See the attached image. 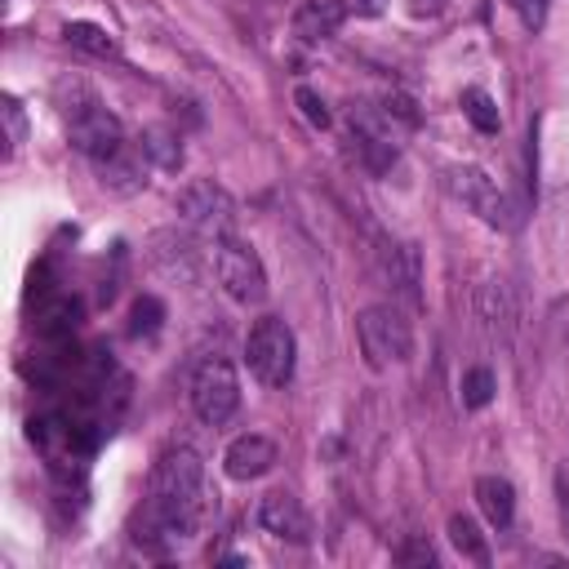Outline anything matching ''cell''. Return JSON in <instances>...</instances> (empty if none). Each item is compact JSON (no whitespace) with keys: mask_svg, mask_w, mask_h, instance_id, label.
Returning <instances> with one entry per match:
<instances>
[{"mask_svg":"<svg viewBox=\"0 0 569 569\" xmlns=\"http://www.w3.org/2000/svg\"><path fill=\"white\" fill-rule=\"evenodd\" d=\"M204 507H209V498H204V462H200L196 449L178 445L156 462L151 489H147L142 507L133 511L129 533H133V542L142 551L169 556L178 542L196 538V529L204 520Z\"/></svg>","mask_w":569,"mask_h":569,"instance_id":"cell-1","label":"cell"},{"mask_svg":"<svg viewBox=\"0 0 569 569\" xmlns=\"http://www.w3.org/2000/svg\"><path fill=\"white\" fill-rule=\"evenodd\" d=\"M62 116H67V138H71V147H76L80 156H89L93 164H102V160H111V156H120V151L129 147V142H124V129H120V120H116V111H107L84 84H80V98L62 107Z\"/></svg>","mask_w":569,"mask_h":569,"instance_id":"cell-2","label":"cell"},{"mask_svg":"<svg viewBox=\"0 0 569 569\" xmlns=\"http://www.w3.org/2000/svg\"><path fill=\"white\" fill-rule=\"evenodd\" d=\"M293 360H298V342L293 329L280 316H258L244 333V365L262 387H284L293 378Z\"/></svg>","mask_w":569,"mask_h":569,"instance_id":"cell-3","label":"cell"},{"mask_svg":"<svg viewBox=\"0 0 569 569\" xmlns=\"http://www.w3.org/2000/svg\"><path fill=\"white\" fill-rule=\"evenodd\" d=\"M356 338H360L369 369H391L413 356V325L387 302H373L356 316Z\"/></svg>","mask_w":569,"mask_h":569,"instance_id":"cell-4","label":"cell"},{"mask_svg":"<svg viewBox=\"0 0 569 569\" xmlns=\"http://www.w3.org/2000/svg\"><path fill=\"white\" fill-rule=\"evenodd\" d=\"M445 187H449L453 200H462L480 222H489L498 231H511L520 222V209L511 204V196L485 169H476V164H449L445 169Z\"/></svg>","mask_w":569,"mask_h":569,"instance_id":"cell-5","label":"cell"},{"mask_svg":"<svg viewBox=\"0 0 569 569\" xmlns=\"http://www.w3.org/2000/svg\"><path fill=\"white\" fill-rule=\"evenodd\" d=\"M213 271H218V284H222V293L231 302L258 307L267 298V267H262L253 244H244L236 236H222L213 244Z\"/></svg>","mask_w":569,"mask_h":569,"instance_id":"cell-6","label":"cell"},{"mask_svg":"<svg viewBox=\"0 0 569 569\" xmlns=\"http://www.w3.org/2000/svg\"><path fill=\"white\" fill-rule=\"evenodd\" d=\"M191 409L204 427H222L240 409V378L227 356H204L191 373Z\"/></svg>","mask_w":569,"mask_h":569,"instance_id":"cell-7","label":"cell"},{"mask_svg":"<svg viewBox=\"0 0 569 569\" xmlns=\"http://www.w3.org/2000/svg\"><path fill=\"white\" fill-rule=\"evenodd\" d=\"M173 204H178V218L191 222L200 236L222 240V236H231V227H236V204H231V196H227L213 178H196V182H187V187L178 191Z\"/></svg>","mask_w":569,"mask_h":569,"instance_id":"cell-8","label":"cell"},{"mask_svg":"<svg viewBox=\"0 0 569 569\" xmlns=\"http://www.w3.org/2000/svg\"><path fill=\"white\" fill-rule=\"evenodd\" d=\"M258 525L271 533V538H284V542H311V516L307 507L289 493V489H271L262 502H258Z\"/></svg>","mask_w":569,"mask_h":569,"instance_id":"cell-9","label":"cell"},{"mask_svg":"<svg viewBox=\"0 0 569 569\" xmlns=\"http://www.w3.org/2000/svg\"><path fill=\"white\" fill-rule=\"evenodd\" d=\"M276 458H280V449H276L271 436L244 431V436H236V440L227 445V453H222V471H227L231 480H258V476H267V471L276 467Z\"/></svg>","mask_w":569,"mask_h":569,"instance_id":"cell-10","label":"cell"},{"mask_svg":"<svg viewBox=\"0 0 569 569\" xmlns=\"http://www.w3.org/2000/svg\"><path fill=\"white\" fill-rule=\"evenodd\" d=\"M347 13H351L347 0H302L293 9V36L302 44H320V40H329L347 22Z\"/></svg>","mask_w":569,"mask_h":569,"instance_id":"cell-11","label":"cell"},{"mask_svg":"<svg viewBox=\"0 0 569 569\" xmlns=\"http://www.w3.org/2000/svg\"><path fill=\"white\" fill-rule=\"evenodd\" d=\"M480 320L493 338L511 342V329H516V302H511V284L507 280H485L480 289Z\"/></svg>","mask_w":569,"mask_h":569,"instance_id":"cell-12","label":"cell"},{"mask_svg":"<svg viewBox=\"0 0 569 569\" xmlns=\"http://www.w3.org/2000/svg\"><path fill=\"white\" fill-rule=\"evenodd\" d=\"M476 502H480V511H485V520L493 529H511V520H516V489H511V480L480 476L476 480Z\"/></svg>","mask_w":569,"mask_h":569,"instance_id":"cell-13","label":"cell"},{"mask_svg":"<svg viewBox=\"0 0 569 569\" xmlns=\"http://www.w3.org/2000/svg\"><path fill=\"white\" fill-rule=\"evenodd\" d=\"M382 253V271H387V280L409 298V302H418V253H413V244H382L378 249Z\"/></svg>","mask_w":569,"mask_h":569,"instance_id":"cell-14","label":"cell"},{"mask_svg":"<svg viewBox=\"0 0 569 569\" xmlns=\"http://www.w3.org/2000/svg\"><path fill=\"white\" fill-rule=\"evenodd\" d=\"M62 36H67L71 49H84L93 58H111L116 53V36L107 27H98V22H67Z\"/></svg>","mask_w":569,"mask_h":569,"instance_id":"cell-15","label":"cell"},{"mask_svg":"<svg viewBox=\"0 0 569 569\" xmlns=\"http://www.w3.org/2000/svg\"><path fill=\"white\" fill-rule=\"evenodd\" d=\"M449 542H453L467 560H476V565H485V560H489L485 533H480V529H476V520H467V516H449Z\"/></svg>","mask_w":569,"mask_h":569,"instance_id":"cell-16","label":"cell"},{"mask_svg":"<svg viewBox=\"0 0 569 569\" xmlns=\"http://www.w3.org/2000/svg\"><path fill=\"white\" fill-rule=\"evenodd\" d=\"M493 369L489 365H471L467 373H462V382H458V391H462V405L467 409H485L489 400H493Z\"/></svg>","mask_w":569,"mask_h":569,"instance_id":"cell-17","label":"cell"},{"mask_svg":"<svg viewBox=\"0 0 569 569\" xmlns=\"http://www.w3.org/2000/svg\"><path fill=\"white\" fill-rule=\"evenodd\" d=\"M142 151H147L160 169H178V164H182V142H178V133H169V129H147V133H142Z\"/></svg>","mask_w":569,"mask_h":569,"instance_id":"cell-18","label":"cell"},{"mask_svg":"<svg viewBox=\"0 0 569 569\" xmlns=\"http://www.w3.org/2000/svg\"><path fill=\"white\" fill-rule=\"evenodd\" d=\"M462 111H467V120L480 129V133H498V107H493V98L485 93V89H462Z\"/></svg>","mask_w":569,"mask_h":569,"instance_id":"cell-19","label":"cell"},{"mask_svg":"<svg viewBox=\"0 0 569 569\" xmlns=\"http://www.w3.org/2000/svg\"><path fill=\"white\" fill-rule=\"evenodd\" d=\"M293 102H298V111L307 116V124H311V129H329V120H333V116H329V107H325V98H320L316 89L298 84V89H293Z\"/></svg>","mask_w":569,"mask_h":569,"instance_id":"cell-20","label":"cell"},{"mask_svg":"<svg viewBox=\"0 0 569 569\" xmlns=\"http://www.w3.org/2000/svg\"><path fill=\"white\" fill-rule=\"evenodd\" d=\"M0 116H4L9 151H18V147H22V138H27V116H22V102H18L13 93H4V98H0Z\"/></svg>","mask_w":569,"mask_h":569,"instance_id":"cell-21","label":"cell"},{"mask_svg":"<svg viewBox=\"0 0 569 569\" xmlns=\"http://www.w3.org/2000/svg\"><path fill=\"white\" fill-rule=\"evenodd\" d=\"M396 560H400V565H436V551H431V542L409 538V542L396 551Z\"/></svg>","mask_w":569,"mask_h":569,"instance_id":"cell-22","label":"cell"},{"mask_svg":"<svg viewBox=\"0 0 569 569\" xmlns=\"http://www.w3.org/2000/svg\"><path fill=\"white\" fill-rule=\"evenodd\" d=\"M507 4L520 13L525 27H542V18H547V0H507Z\"/></svg>","mask_w":569,"mask_h":569,"instance_id":"cell-23","label":"cell"},{"mask_svg":"<svg viewBox=\"0 0 569 569\" xmlns=\"http://www.w3.org/2000/svg\"><path fill=\"white\" fill-rule=\"evenodd\" d=\"M556 493H560V525H565V538H569V462L556 476Z\"/></svg>","mask_w":569,"mask_h":569,"instance_id":"cell-24","label":"cell"},{"mask_svg":"<svg viewBox=\"0 0 569 569\" xmlns=\"http://www.w3.org/2000/svg\"><path fill=\"white\" fill-rule=\"evenodd\" d=\"M409 13L413 18H440L445 13V0H409Z\"/></svg>","mask_w":569,"mask_h":569,"instance_id":"cell-25","label":"cell"},{"mask_svg":"<svg viewBox=\"0 0 569 569\" xmlns=\"http://www.w3.org/2000/svg\"><path fill=\"white\" fill-rule=\"evenodd\" d=\"M351 9L365 13V18H378V13L387 9V0H351Z\"/></svg>","mask_w":569,"mask_h":569,"instance_id":"cell-26","label":"cell"}]
</instances>
